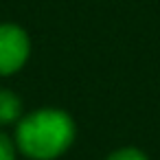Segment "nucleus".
<instances>
[{
    "label": "nucleus",
    "instance_id": "f257e3e1",
    "mask_svg": "<svg viewBox=\"0 0 160 160\" xmlns=\"http://www.w3.org/2000/svg\"><path fill=\"white\" fill-rule=\"evenodd\" d=\"M75 138V125L66 112L40 110L18 125L20 149L35 160H51L64 153Z\"/></svg>",
    "mask_w": 160,
    "mask_h": 160
},
{
    "label": "nucleus",
    "instance_id": "f03ea898",
    "mask_svg": "<svg viewBox=\"0 0 160 160\" xmlns=\"http://www.w3.org/2000/svg\"><path fill=\"white\" fill-rule=\"evenodd\" d=\"M29 57V38L13 24L0 27V75H11L22 68Z\"/></svg>",
    "mask_w": 160,
    "mask_h": 160
},
{
    "label": "nucleus",
    "instance_id": "7ed1b4c3",
    "mask_svg": "<svg viewBox=\"0 0 160 160\" xmlns=\"http://www.w3.org/2000/svg\"><path fill=\"white\" fill-rule=\"evenodd\" d=\"M20 99L7 90H0V125H7L20 116Z\"/></svg>",
    "mask_w": 160,
    "mask_h": 160
},
{
    "label": "nucleus",
    "instance_id": "20e7f679",
    "mask_svg": "<svg viewBox=\"0 0 160 160\" xmlns=\"http://www.w3.org/2000/svg\"><path fill=\"white\" fill-rule=\"evenodd\" d=\"M108 160H147L145 153H140L138 149H121L116 153H112Z\"/></svg>",
    "mask_w": 160,
    "mask_h": 160
},
{
    "label": "nucleus",
    "instance_id": "39448f33",
    "mask_svg": "<svg viewBox=\"0 0 160 160\" xmlns=\"http://www.w3.org/2000/svg\"><path fill=\"white\" fill-rule=\"evenodd\" d=\"M0 160H16L13 145H11V140L5 134H0Z\"/></svg>",
    "mask_w": 160,
    "mask_h": 160
}]
</instances>
